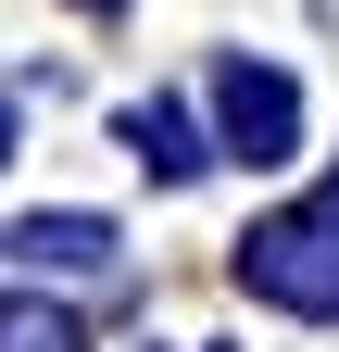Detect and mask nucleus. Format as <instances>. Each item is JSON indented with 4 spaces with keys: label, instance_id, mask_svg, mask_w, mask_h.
<instances>
[{
    "label": "nucleus",
    "instance_id": "obj_1",
    "mask_svg": "<svg viewBox=\"0 0 339 352\" xmlns=\"http://www.w3.org/2000/svg\"><path fill=\"white\" fill-rule=\"evenodd\" d=\"M239 277L289 315H339V214H277L239 239Z\"/></svg>",
    "mask_w": 339,
    "mask_h": 352
},
{
    "label": "nucleus",
    "instance_id": "obj_2",
    "mask_svg": "<svg viewBox=\"0 0 339 352\" xmlns=\"http://www.w3.org/2000/svg\"><path fill=\"white\" fill-rule=\"evenodd\" d=\"M214 101H226V139H239L251 164H277L289 139H302V101H289V76H251V63H226V76H214Z\"/></svg>",
    "mask_w": 339,
    "mask_h": 352
},
{
    "label": "nucleus",
    "instance_id": "obj_3",
    "mask_svg": "<svg viewBox=\"0 0 339 352\" xmlns=\"http://www.w3.org/2000/svg\"><path fill=\"white\" fill-rule=\"evenodd\" d=\"M13 252L25 264H113V227H101V214H38Z\"/></svg>",
    "mask_w": 339,
    "mask_h": 352
},
{
    "label": "nucleus",
    "instance_id": "obj_4",
    "mask_svg": "<svg viewBox=\"0 0 339 352\" xmlns=\"http://www.w3.org/2000/svg\"><path fill=\"white\" fill-rule=\"evenodd\" d=\"M126 139H139V164H163V176H201V139H189V113H176V101L126 113Z\"/></svg>",
    "mask_w": 339,
    "mask_h": 352
},
{
    "label": "nucleus",
    "instance_id": "obj_5",
    "mask_svg": "<svg viewBox=\"0 0 339 352\" xmlns=\"http://www.w3.org/2000/svg\"><path fill=\"white\" fill-rule=\"evenodd\" d=\"M0 352H75V327L51 302H0Z\"/></svg>",
    "mask_w": 339,
    "mask_h": 352
},
{
    "label": "nucleus",
    "instance_id": "obj_6",
    "mask_svg": "<svg viewBox=\"0 0 339 352\" xmlns=\"http://www.w3.org/2000/svg\"><path fill=\"white\" fill-rule=\"evenodd\" d=\"M89 13H113V0H89Z\"/></svg>",
    "mask_w": 339,
    "mask_h": 352
},
{
    "label": "nucleus",
    "instance_id": "obj_7",
    "mask_svg": "<svg viewBox=\"0 0 339 352\" xmlns=\"http://www.w3.org/2000/svg\"><path fill=\"white\" fill-rule=\"evenodd\" d=\"M0 139H13V126H0Z\"/></svg>",
    "mask_w": 339,
    "mask_h": 352
}]
</instances>
